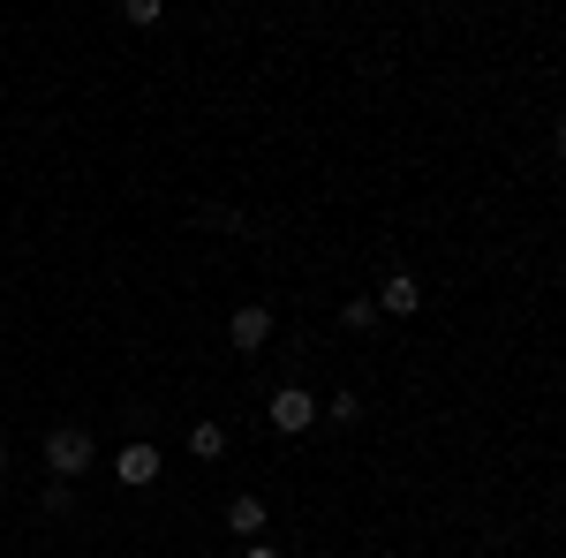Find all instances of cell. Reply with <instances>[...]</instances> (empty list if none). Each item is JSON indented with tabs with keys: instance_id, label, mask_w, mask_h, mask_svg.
Returning <instances> with one entry per match:
<instances>
[{
	"instance_id": "6da1fadb",
	"label": "cell",
	"mask_w": 566,
	"mask_h": 558,
	"mask_svg": "<svg viewBox=\"0 0 566 558\" xmlns=\"http://www.w3.org/2000/svg\"><path fill=\"white\" fill-rule=\"evenodd\" d=\"M91 461H98V438H91L84 423H53L45 430V468H53V483H76Z\"/></svg>"
},
{
	"instance_id": "7a4b0ae2",
	"label": "cell",
	"mask_w": 566,
	"mask_h": 558,
	"mask_svg": "<svg viewBox=\"0 0 566 558\" xmlns=\"http://www.w3.org/2000/svg\"><path fill=\"white\" fill-rule=\"evenodd\" d=\"M317 423V400H310L303 386H287V392H272V430L280 438H303V430Z\"/></svg>"
},
{
	"instance_id": "3957f363",
	"label": "cell",
	"mask_w": 566,
	"mask_h": 558,
	"mask_svg": "<svg viewBox=\"0 0 566 558\" xmlns=\"http://www.w3.org/2000/svg\"><path fill=\"white\" fill-rule=\"evenodd\" d=\"M227 340L242 347V355H258V347L272 340V309H264V302H242V309L227 317Z\"/></svg>"
},
{
	"instance_id": "277c9868",
	"label": "cell",
	"mask_w": 566,
	"mask_h": 558,
	"mask_svg": "<svg viewBox=\"0 0 566 558\" xmlns=\"http://www.w3.org/2000/svg\"><path fill=\"white\" fill-rule=\"evenodd\" d=\"M416 309H423V287L408 272H392L386 287H378V317H416Z\"/></svg>"
},
{
	"instance_id": "5b68a950",
	"label": "cell",
	"mask_w": 566,
	"mask_h": 558,
	"mask_svg": "<svg viewBox=\"0 0 566 558\" xmlns=\"http://www.w3.org/2000/svg\"><path fill=\"white\" fill-rule=\"evenodd\" d=\"M122 483H159V445H122Z\"/></svg>"
},
{
	"instance_id": "8992f818",
	"label": "cell",
	"mask_w": 566,
	"mask_h": 558,
	"mask_svg": "<svg viewBox=\"0 0 566 558\" xmlns=\"http://www.w3.org/2000/svg\"><path fill=\"white\" fill-rule=\"evenodd\" d=\"M227 528H234V536H258V528H264V498H250V491L227 498Z\"/></svg>"
},
{
	"instance_id": "52a82bcc",
	"label": "cell",
	"mask_w": 566,
	"mask_h": 558,
	"mask_svg": "<svg viewBox=\"0 0 566 558\" xmlns=\"http://www.w3.org/2000/svg\"><path fill=\"white\" fill-rule=\"evenodd\" d=\"M189 453H197V461H219V453H227V430H219V423H197V430H189Z\"/></svg>"
},
{
	"instance_id": "ba28073f",
	"label": "cell",
	"mask_w": 566,
	"mask_h": 558,
	"mask_svg": "<svg viewBox=\"0 0 566 558\" xmlns=\"http://www.w3.org/2000/svg\"><path fill=\"white\" fill-rule=\"evenodd\" d=\"M340 325H348V333H370V325H378V302H340Z\"/></svg>"
},
{
	"instance_id": "9c48e42d",
	"label": "cell",
	"mask_w": 566,
	"mask_h": 558,
	"mask_svg": "<svg viewBox=\"0 0 566 558\" xmlns=\"http://www.w3.org/2000/svg\"><path fill=\"white\" fill-rule=\"evenodd\" d=\"M242 558H280V551H272V544H250V551H242Z\"/></svg>"
},
{
	"instance_id": "30bf717a",
	"label": "cell",
	"mask_w": 566,
	"mask_h": 558,
	"mask_svg": "<svg viewBox=\"0 0 566 558\" xmlns=\"http://www.w3.org/2000/svg\"><path fill=\"white\" fill-rule=\"evenodd\" d=\"M0 468H8V445H0Z\"/></svg>"
}]
</instances>
